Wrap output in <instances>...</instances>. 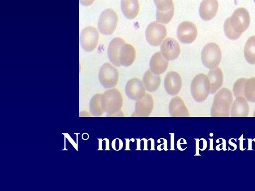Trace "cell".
<instances>
[{
    "instance_id": "cell-27",
    "label": "cell",
    "mask_w": 255,
    "mask_h": 191,
    "mask_svg": "<svg viewBox=\"0 0 255 191\" xmlns=\"http://www.w3.org/2000/svg\"><path fill=\"white\" fill-rule=\"evenodd\" d=\"M246 81V78H240L234 83L233 92L235 97H244V89Z\"/></svg>"
},
{
    "instance_id": "cell-30",
    "label": "cell",
    "mask_w": 255,
    "mask_h": 191,
    "mask_svg": "<svg viewBox=\"0 0 255 191\" xmlns=\"http://www.w3.org/2000/svg\"><path fill=\"white\" fill-rule=\"evenodd\" d=\"M254 1L255 2V0H254Z\"/></svg>"
},
{
    "instance_id": "cell-26",
    "label": "cell",
    "mask_w": 255,
    "mask_h": 191,
    "mask_svg": "<svg viewBox=\"0 0 255 191\" xmlns=\"http://www.w3.org/2000/svg\"><path fill=\"white\" fill-rule=\"evenodd\" d=\"M244 97L250 102H255V77L246 79L244 89Z\"/></svg>"
},
{
    "instance_id": "cell-16",
    "label": "cell",
    "mask_w": 255,
    "mask_h": 191,
    "mask_svg": "<svg viewBox=\"0 0 255 191\" xmlns=\"http://www.w3.org/2000/svg\"><path fill=\"white\" fill-rule=\"evenodd\" d=\"M218 9L217 0H203L199 7V15L203 20H210L216 15Z\"/></svg>"
},
{
    "instance_id": "cell-25",
    "label": "cell",
    "mask_w": 255,
    "mask_h": 191,
    "mask_svg": "<svg viewBox=\"0 0 255 191\" xmlns=\"http://www.w3.org/2000/svg\"><path fill=\"white\" fill-rule=\"evenodd\" d=\"M244 56L250 64H255V36L250 37L244 48Z\"/></svg>"
},
{
    "instance_id": "cell-17",
    "label": "cell",
    "mask_w": 255,
    "mask_h": 191,
    "mask_svg": "<svg viewBox=\"0 0 255 191\" xmlns=\"http://www.w3.org/2000/svg\"><path fill=\"white\" fill-rule=\"evenodd\" d=\"M124 40L116 37L110 42L108 48V55L110 61L116 66H121L120 55L122 45L125 43Z\"/></svg>"
},
{
    "instance_id": "cell-19",
    "label": "cell",
    "mask_w": 255,
    "mask_h": 191,
    "mask_svg": "<svg viewBox=\"0 0 255 191\" xmlns=\"http://www.w3.org/2000/svg\"><path fill=\"white\" fill-rule=\"evenodd\" d=\"M230 112L233 117L248 116L249 106L247 99L243 96L236 97L232 103Z\"/></svg>"
},
{
    "instance_id": "cell-28",
    "label": "cell",
    "mask_w": 255,
    "mask_h": 191,
    "mask_svg": "<svg viewBox=\"0 0 255 191\" xmlns=\"http://www.w3.org/2000/svg\"><path fill=\"white\" fill-rule=\"evenodd\" d=\"M95 0H80V3L85 6H88L92 4Z\"/></svg>"
},
{
    "instance_id": "cell-23",
    "label": "cell",
    "mask_w": 255,
    "mask_h": 191,
    "mask_svg": "<svg viewBox=\"0 0 255 191\" xmlns=\"http://www.w3.org/2000/svg\"><path fill=\"white\" fill-rule=\"evenodd\" d=\"M121 9L127 18H134L139 10L138 0H121Z\"/></svg>"
},
{
    "instance_id": "cell-29",
    "label": "cell",
    "mask_w": 255,
    "mask_h": 191,
    "mask_svg": "<svg viewBox=\"0 0 255 191\" xmlns=\"http://www.w3.org/2000/svg\"><path fill=\"white\" fill-rule=\"evenodd\" d=\"M253 116L255 117V110L254 114H253Z\"/></svg>"
},
{
    "instance_id": "cell-21",
    "label": "cell",
    "mask_w": 255,
    "mask_h": 191,
    "mask_svg": "<svg viewBox=\"0 0 255 191\" xmlns=\"http://www.w3.org/2000/svg\"><path fill=\"white\" fill-rule=\"evenodd\" d=\"M135 56L134 47L130 44L125 43L122 46L120 55L121 65L125 67L130 66L134 62Z\"/></svg>"
},
{
    "instance_id": "cell-18",
    "label": "cell",
    "mask_w": 255,
    "mask_h": 191,
    "mask_svg": "<svg viewBox=\"0 0 255 191\" xmlns=\"http://www.w3.org/2000/svg\"><path fill=\"white\" fill-rule=\"evenodd\" d=\"M169 112L171 116H189L188 110L183 100L179 96L173 97L169 104Z\"/></svg>"
},
{
    "instance_id": "cell-8",
    "label": "cell",
    "mask_w": 255,
    "mask_h": 191,
    "mask_svg": "<svg viewBox=\"0 0 255 191\" xmlns=\"http://www.w3.org/2000/svg\"><path fill=\"white\" fill-rule=\"evenodd\" d=\"M99 76L101 84L105 88L114 87L118 83V71L109 63H105L101 66Z\"/></svg>"
},
{
    "instance_id": "cell-10",
    "label": "cell",
    "mask_w": 255,
    "mask_h": 191,
    "mask_svg": "<svg viewBox=\"0 0 255 191\" xmlns=\"http://www.w3.org/2000/svg\"><path fill=\"white\" fill-rule=\"evenodd\" d=\"M99 40L97 30L92 26L85 27L80 34V44L83 49L90 52L95 49Z\"/></svg>"
},
{
    "instance_id": "cell-24",
    "label": "cell",
    "mask_w": 255,
    "mask_h": 191,
    "mask_svg": "<svg viewBox=\"0 0 255 191\" xmlns=\"http://www.w3.org/2000/svg\"><path fill=\"white\" fill-rule=\"evenodd\" d=\"M160 77L153 73L150 70H147L143 77V83L145 89L149 92L156 91L160 84Z\"/></svg>"
},
{
    "instance_id": "cell-14",
    "label": "cell",
    "mask_w": 255,
    "mask_h": 191,
    "mask_svg": "<svg viewBox=\"0 0 255 191\" xmlns=\"http://www.w3.org/2000/svg\"><path fill=\"white\" fill-rule=\"evenodd\" d=\"M165 90L171 96H175L180 92L182 86V80L180 75L176 72H168L164 81Z\"/></svg>"
},
{
    "instance_id": "cell-9",
    "label": "cell",
    "mask_w": 255,
    "mask_h": 191,
    "mask_svg": "<svg viewBox=\"0 0 255 191\" xmlns=\"http://www.w3.org/2000/svg\"><path fill=\"white\" fill-rule=\"evenodd\" d=\"M156 6V18L158 22L168 23L174 14V4L172 0H153Z\"/></svg>"
},
{
    "instance_id": "cell-4",
    "label": "cell",
    "mask_w": 255,
    "mask_h": 191,
    "mask_svg": "<svg viewBox=\"0 0 255 191\" xmlns=\"http://www.w3.org/2000/svg\"><path fill=\"white\" fill-rule=\"evenodd\" d=\"M222 59V52L219 46L216 43L206 45L201 52L203 64L207 68L211 69L218 66Z\"/></svg>"
},
{
    "instance_id": "cell-20",
    "label": "cell",
    "mask_w": 255,
    "mask_h": 191,
    "mask_svg": "<svg viewBox=\"0 0 255 191\" xmlns=\"http://www.w3.org/2000/svg\"><path fill=\"white\" fill-rule=\"evenodd\" d=\"M168 61L160 52L154 53L151 57L149 66L150 70L156 74H161L167 69Z\"/></svg>"
},
{
    "instance_id": "cell-2",
    "label": "cell",
    "mask_w": 255,
    "mask_h": 191,
    "mask_svg": "<svg viewBox=\"0 0 255 191\" xmlns=\"http://www.w3.org/2000/svg\"><path fill=\"white\" fill-rule=\"evenodd\" d=\"M233 101L232 93L229 89L223 88L220 90L214 96L211 109V116H229Z\"/></svg>"
},
{
    "instance_id": "cell-5",
    "label": "cell",
    "mask_w": 255,
    "mask_h": 191,
    "mask_svg": "<svg viewBox=\"0 0 255 191\" xmlns=\"http://www.w3.org/2000/svg\"><path fill=\"white\" fill-rule=\"evenodd\" d=\"M102 98L105 110L108 113H117L122 107L123 98L120 91L116 89L106 91Z\"/></svg>"
},
{
    "instance_id": "cell-6",
    "label": "cell",
    "mask_w": 255,
    "mask_h": 191,
    "mask_svg": "<svg viewBox=\"0 0 255 191\" xmlns=\"http://www.w3.org/2000/svg\"><path fill=\"white\" fill-rule=\"evenodd\" d=\"M117 22L118 16L116 12L112 9H106L100 16L98 29L104 35H111L116 29Z\"/></svg>"
},
{
    "instance_id": "cell-15",
    "label": "cell",
    "mask_w": 255,
    "mask_h": 191,
    "mask_svg": "<svg viewBox=\"0 0 255 191\" xmlns=\"http://www.w3.org/2000/svg\"><path fill=\"white\" fill-rule=\"evenodd\" d=\"M160 50L161 54L168 61L176 59L180 53L178 43L172 38H166L162 43Z\"/></svg>"
},
{
    "instance_id": "cell-13",
    "label": "cell",
    "mask_w": 255,
    "mask_h": 191,
    "mask_svg": "<svg viewBox=\"0 0 255 191\" xmlns=\"http://www.w3.org/2000/svg\"><path fill=\"white\" fill-rule=\"evenodd\" d=\"M153 108V99L152 96L145 94L140 99L136 100L132 116H148Z\"/></svg>"
},
{
    "instance_id": "cell-11",
    "label": "cell",
    "mask_w": 255,
    "mask_h": 191,
    "mask_svg": "<svg viewBox=\"0 0 255 191\" xmlns=\"http://www.w3.org/2000/svg\"><path fill=\"white\" fill-rule=\"evenodd\" d=\"M197 36V29L195 25L190 21H183L178 26L177 36L183 43L190 44L193 42Z\"/></svg>"
},
{
    "instance_id": "cell-7",
    "label": "cell",
    "mask_w": 255,
    "mask_h": 191,
    "mask_svg": "<svg viewBox=\"0 0 255 191\" xmlns=\"http://www.w3.org/2000/svg\"><path fill=\"white\" fill-rule=\"evenodd\" d=\"M167 30L165 26L157 22L150 23L145 30V37L148 43L152 46L159 45L166 36Z\"/></svg>"
},
{
    "instance_id": "cell-12",
    "label": "cell",
    "mask_w": 255,
    "mask_h": 191,
    "mask_svg": "<svg viewBox=\"0 0 255 191\" xmlns=\"http://www.w3.org/2000/svg\"><path fill=\"white\" fill-rule=\"evenodd\" d=\"M125 93L129 99L133 100L140 99L146 94L143 83L140 79L136 78L128 81L125 87Z\"/></svg>"
},
{
    "instance_id": "cell-3",
    "label": "cell",
    "mask_w": 255,
    "mask_h": 191,
    "mask_svg": "<svg viewBox=\"0 0 255 191\" xmlns=\"http://www.w3.org/2000/svg\"><path fill=\"white\" fill-rule=\"evenodd\" d=\"M210 91V83L205 74H198L193 79L191 83V92L196 101L200 102L205 100Z\"/></svg>"
},
{
    "instance_id": "cell-1",
    "label": "cell",
    "mask_w": 255,
    "mask_h": 191,
    "mask_svg": "<svg viewBox=\"0 0 255 191\" xmlns=\"http://www.w3.org/2000/svg\"><path fill=\"white\" fill-rule=\"evenodd\" d=\"M250 22L248 11L244 7L238 8L225 21L224 29L226 36L231 40L238 39L248 28Z\"/></svg>"
},
{
    "instance_id": "cell-22",
    "label": "cell",
    "mask_w": 255,
    "mask_h": 191,
    "mask_svg": "<svg viewBox=\"0 0 255 191\" xmlns=\"http://www.w3.org/2000/svg\"><path fill=\"white\" fill-rule=\"evenodd\" d=\"M207 77L210 83V93L215 94L222 86L223 82V75L220 68L217 67L210 69Z\"/></svg>"
}]
</instances>
